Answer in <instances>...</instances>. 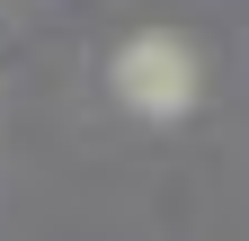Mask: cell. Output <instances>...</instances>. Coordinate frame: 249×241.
Returning <instances> with one entry per match:
<instances>
[{
  "instance_id": "cell-1",
  "label": "cell",
  "mask_w": 249,
  "mask_h": 241,
  "mask_svg": "<svg viewBox=\"0 0 249 241\" xmlns=\"http://www.w3.org/2000/svg\"><path fill=\"white\" fill-rule=\"evenodd\" d=\"M116 89H124V107H142V116H178L196 99V54L178 36H134L116 54Z\"/></svg>"
}]
</instances>
